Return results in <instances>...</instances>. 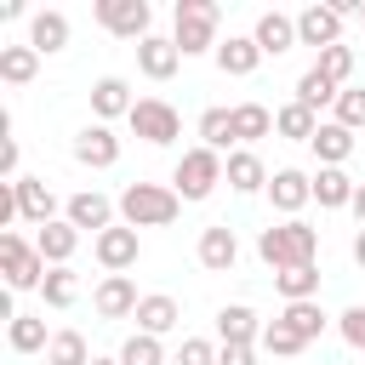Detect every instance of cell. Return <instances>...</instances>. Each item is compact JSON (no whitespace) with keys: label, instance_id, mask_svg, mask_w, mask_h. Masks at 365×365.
<instances>
[{"label":"cell","instance_id":"7","mask_svg":"<svg viewBox=\"0 0 365 365\" xmlns=\"http://www.w3.org/2000/svg\"><path fill=\"white\" fill-rule=\"evenodd\" d=\"M131 137H143V143H154V148H165V143H177L182 137V114L165 103V97H137V108H131Z\"/></svg>","mask_w":365,"mask_h":365},{"label":"cell","instance_id":"38","mask_svg":"<svg viewBox=\"0 0 365 365\" xmlns=\"http://www.w3.org/2000/svg\"><path fill=\"white\" fill-rule=\"evenodd\" d=\"M120 365H165V348H160V336H143V331H131L125 342H120V354H114Z\"/></svg>","mask_w":365,"mask_h":365},{"label":"cell","instance_id":"10","mask_svg":"<svg viewBox=\"0 0 365 365\" xmlns=\"http://www.w3.org/2000/svg\"><path fill=\"white\" fill-rule=\"evenodd\" d=\"M262 314L257 308H245V302H228V308H217V342L222 348H257L262 342Z\"/></svg>","mask_w":365,"mask_h":365},{"label":"cell","instance_id":"34","mask_svg":"<svg viewBox=\"0 0 365 365\" xmlns=\"http://www.w3.org/2000/svg\"><path fill=\"white\" fill-rule=\"evenodd\" d=\"M234 143V108H205L200 114V148H228Z\"/></svg>","mask_w":365,"mask_h":365},{"label":"cell","instance_id":"22","mask_svg":"<svg viewBox=\"0 0 365 365\" xmlns=\"http://www.w3.org/2000/svg\"><path fill=\"white\" fill-rule=\"evenodd\" d=\"M222 182H228L234 194H268V165H262L251 148H234V154H228V171H222Z\"/></svg>","mask_w":365,"mask_h":365},{"label":"cell","instance_id":"41","mask_svg":"<svg viewBox=\"0 0 365 365\" xmlns=\"http://www.w3.org/2000/svg\"><path fill=\"white\" fill-rule=\"evenodd\" d=\"M336 331H342V342H348L354 354H365V302H354V308L336 319Z\"/></svg>","mask_w":365,"mask_h":365},{"label":"cell","instance_id":"13","mask_svg":"<svg viewBox=\"0 0 365 365\" xmlns=\"http://www.w3.org/2000/svg\"><path fill=\"white\" fill-rule=\"evenodd\" d=\"M114 211H120V205H114L108 194H97V188H80V194H74V200L63 205V217H68V222H74L80 234L91 228V240H97L103 228H114Z\"/></svg>","mask_w":365,"mask_h":365},{"label":"cell","instance_id":"47","mask_svg":"<svg viewBox=\"0 0 365 365\" xmlns=\"http://www.w3.org/2000/svg\"><path fill=\"white\" fill-rule=\"evenodd\" d=\"M91 365H120V359H103V354H97V359H91Z\"/></svg>","mask_w":365,"mask_h":365},{"label":"cell","instance_id":"16","mask_svg":"<svg viewBox=\"0 0 365 365\" xmlns=\"http://www.w3.org/2000/svg\"><path fill=\"white\" fill-rule=\"evenodd\" d=\"M11 188H17V217L23 222H34V228L57 222V194L46 188V177H17Z\"/></svg>","mask_w":365,"mask_h":365},{"label":"cell","instance_id":"32","mask_svg":"<svg viewBox=\"0 0 365 365\" xmlns=\"http://www.w3.org/2000/svg\"><path fill=\"white\" fill-rule=\"evenodd\" d=\"M274 131V114L262 108V103H234V143H257V137H268Z\"/></svg>","mask_w":365,"mask_h":365},{"label":"cell","instance_id":"21","mask_svg":"<svg viewBox=\"0 0 365 365\" xmlns=\"http://www.w3.org/2000/svg\"><path fill=\"white\" fill-rule=\"evenodd\" d=\"M211 57H217V68H222V74L245 80V74H257V63H262V46H257L251 34H228V40H222Z\"/></svg>","mask_w":365,"mask_h":365},{"label":"cell","instance_id":"18","mask_svg":"<svg viewBox=\"0 0 365 365\" xmlns=\"http://www.w3.org/2000/svg\"><path fill=\"white\" fill-rule=\"evenodd\" d=\"M131 108H137V97H131V86L120 80V74H103L97 86H91V114L108 125V120H131Z\"/></svg>","mask_w":365,"mask_h":365},{"label":"cell","instance_id":"48","mask_svg":"<svg viewBox=\"0 0 365 365\" xmlns=\"http://www.w3.org/2000/svg\"><path fill=\"white\" fill-rule=\"evenodd\" d=\"M359 23H365V11H359Z\"/></svg>","mask_w":365,"mask_h":365},{"label":"cell","instance_id":"23","mask_svg":"<svg viewBox=\"0 0 365 365\" xmlns=\"http://www.w3.org/2000/svg\"><path fill=\"white\" fill-rule=\"evenodd\" d=\"M354 194H359V182H354L342 165H319V171H314V200H319V211H342V205H354Z\"/></svg>","mask_w":365,"mask_h":365},{"label":"cell","instance_id":"24","mask_svg":"<svg viewBox=\"0 0 365 365\" xmlns=\"http://www.w3.org/2000/svg\"><path fill=\"white\" fill-rule=\"evenodd\" d=\"M177 325H182L177 297L154 291V297H143V302H137V331H143V336H165V331H177Z\"/></svg>","mask_w":365,"mask_h":365},{"label":"cell","instance_id":"25","mask_svg":"<svg viewBox=\"0 0 365 365\" xmlns=\"http://www.w3.org/2000/svg\"><path fill=\"white\" fill-rule=\"evenodd\" d=\"M51 336H57V331H46V314H17V319H6V342H11V354H46Z\"/></svg>","mask_w":365,"mask_h":365},{"label":"cell","instance_id":"42","mask_svg":"<svg viewBox=\"0 0 365 365\" xmlns=\"http://www.w3.org/2000/svg\"><path fill=\"white\" fill-rule=\"evenodd\" d=\"M177 365H217V342H205V336H182Z\"/></svg>","mask_w":365,"mask_h":365},{"label":"cell","instance_id":"2","mask_svg":"<svg viewBox=\"0 0 365 365\" xmlns=\"http://www.w3.org/2000/svg\"><path fill=\"white\" fill-rule=\"evenodd\" d=\"M177 211H182V194L165 182H125V194H120L125 228H165V222H177Z\"/></svg>","mask_w":365,"mask_h":365},{"label":"cell","instance_id":"43","mask_svg":"<svg viewBox=\"0 0 365 365\" xmlns=\"http://www.w3.org/2000/svg\"><path fill=\"white\" fill-rule=\"evenodd\" d=\"M6 222H17V188L11 182H0V228Z\"/></svg>","mask_w":365,"mask_h":365},{"label":"cell","instance_id":"26","mask_svg":"<svg viewBox=\"0 0 365 365\" xmlns=\"http://www.w3.org/2000/svg\"><path fill=\"white\" fill-rule=\"evenodd\" d=\"M29 46L40 51V57H51V51H63L68 46V17L51 6V11H34L29 17Z\"/></svg>","mask_w":365,"mask_h":365},{"label":"cell","instance_id":"46","mask_svg":"<svg viewBox=\"0 0 365 365\" xmlns=\"http://www.w3.org/2000/svg\"><path fill=\"white\" fill-rule=\"evenodd\" d=\"M354 262H359V268H365V228H359V234H354Z\"/></svg>","mask_w":365,"mask_h":365},{"label":"cell","instance_id":"29","mask_svg":"<svg viewBox=\"0 0 365 365\" xmlns=\"http://www.w3.org/2000/svg\"><path fill=\"white\" fill-rule=\"evenodd\" d=\"M279 319H285L302 342H319V336H325V325H331V319H325V308H319V297H314V302H285V308H279Z\"/></svg>","mask_w":365,"mask_h":365},{"label":"cell","instance_id":"17","mask_svg":"<svg viewBox=\"0 0 365 365\" xmlns=\"http://www.w3.org/2000/svg\"><path fill=\"white\" fill-rule=\"evenodd\" d=\"M251 40L262 46V57H285L291 46H302V40H297V17H291V11H262V17H257V29H251Z\"/></svg>","mask_w":365,"mask_h":365},{"label":"cell","instance_id":"1","mask_svg":"<svg viewBox=\"0 0 365 365\" xmlns=\"http://www.w3.org/2000/svg\"><path fill=\"white\" fill-rule=\"evenodd\" d=\"M257 257H262L274 274L302 268V262L319 257V228H308L302 217H291V222H268V228L257 234Z\"/></svg>","mask_w":365,"mask_h":365},{"label":"cell","instance_id":"28","mask_svg":"<svg viewBox=\"0 0 365 365\" xmlns=\"http://www.w3.org/2000/svg\"><path fill=\"white\" fill-rule=\"evenodd\" d=\"M274 131H279V137H291V143H314V131H319V114H314V108H302V103L291 97L285 108H274Z\"/></svg>","mask_w":365,"mask_h":365},{"label":"cell","instance_id":"3","mask_svg":"<svg viewBox=\"0 0 365 365\" xmlns=\"http://www.w3.org/2000/svg\"><path fill=\"white\" fill-rule=\"evenodd\" d=\"M217 23H222L217 0H177V6H171V40H177V51H182V57L217 51V46H222V40H217Z\"/></svg>","mask_w":365,"mask_h":365},{"label":"cell","instance_id":"5","mask_svg":"<svg viewBox=\"0 0 365 365\" xmlns=\"http://www.w3.org/2000/svg\"><path fill=\"white\" fill-rule=\"evenodd\" d=\"M0 274H6V291H40L46 285V274H51V262L23 240V234H0Z\"/></svg>","mask_w":365,"mask_h":365},{"label":"cell","instance_id":"8","mask_svg":"<svg viewBox=\"0 0 365 365\" xmlns=\"http://www.w3.org/2000/svg\"><path fill=\"white\" fill-rule=\"evenodd\" d=\"M342 23H348V17H342L336 6H319V0H314V6L297 11V40L314 46V51H331V46H342Z\"/></svg>","mask_w":365,"mask_h":365},{"label":"cell","instance_id":"31","mask_svg":"<svg viewBox=\"0 0 365 365\" xmlns=\"http://www.w3.org/2000/svg\"><path fill=\"white\" fill-rule=\"evenodd\" d=\"M274 285H279V297H285V302H314V297H319V262L285 268V274H274Z\"/></svg>","mask_w":365,"mask_h":365},{"label":"cell","instance_id":"35","mask_svg":"<svg viewBox=\"0 0 365 365\" xmlns=\"http://www.w3.org/2000/svg\"><path fill=\"white\" fill-rule=\"evenodd\" d=\"M40 297H46V308H74L80 302V274L74 268H51L46 285H40Z\"/></svg>","mask_w":365,"mask_h":365},{"label":"cell","instance_id":"30","mask_svg":"<svg viewBox=\"0 0 365 365\" xmlns=\"http://www.w3.org/2000/svg\"><path fill=\"white\" fill-rule=\"evenodd\" d=\"M40 74V51L34 46H0V80L6 86H29Z\"/></svg>","mask_w":365,"mask_h":365},{"label":"cell","instance_id":"19","mask_svg":"<svg viewBox=\"0 0 365 365\" xmlns=\"http://www.w3.org/2000/svg\"><path fill=\"white\" fill-rule=\"evenodd\" d=\"M34 251L51 262V268H68V257L80 251V228L68 222V217H57V222H46V228H34Z\"/></svg>","mask_w":365,"mask_h":365},{"label":"cell","instance_id":"27","mask_svg":"<svg viewBox=\"0 0 365 365\" xmlns=\"http://www.w3.org/2000/svg\"><path fill=\"white\" fill-rule=\"evenodd\" d=\"M314 154H319V165H342L348 154H354V131L348 125H336V120H319V131H314V143H308Z\"/></svg>","mask_w":365,"mask_h":365},{"label":"cell","instance_id":"15","mask_svg":"<svg viewBox=\"0 0 365 365\" xmlns=\"http://www.w3.org/2000/svg\"><path fill=\"white\" fill-rule=\"evenodd\" d=\"M74 160H80V165H91V171H108V165L120 160V137H114L103 120H91V125L74 137Z\"/></svg>","mask_w":365,"mask_h":365},{"label":"cell","instance_id":"14","mask_svg":"<svg viewBox=\"0 0 365 365\" xmlns=\"http://www.w3.org/2000/svg\"><path fill=\"white\" fill-rule=\"evenodd\" d=\"M194 257H200V268H211V274H228V268L240 262V240H234V228H228V222H211V228H200V245H194Z\"/></svg>","mask_w":365,"mask_h":365},{"label":"cell","instance_id":"12","mask_svg":"<svg viewBox=\"0 0 365 365\" xmlns=\"http://www.w3.org/2000/svg\"><path fill=\"white\" fill-rule=\"evenodd\" d=\"M137 285H131V274H103L97 279V291H91V308L103 314V319H137Z\"/></svg>","mask_w":365,"mask_h":365},{"label":"cell","instance_id":"11","mask_svg":"<svg viewBox=\"0 0 365 365\" xmlns=\"http://www.w3.org/2000/svg\"><path fill=\"white\" fill-rule=\"evenodd\" d=\"M268 200H274V211L291 222V217L314 200V177H308V171H297V165H279V171L268 177Z\"/></svg>","mask_w":365,"mask_h":365},{"label":"cell","instance_id":"20","mask_svg":"<svg viewBox=\"0 0 365 365\" xmlns=\"http://www.w3.org/2000/svg\"><path fill=\"white\" fill-rule=\"evenodd\" d=\"M137 68H143L148 80H171V74L182 68V51H177V40H165V34H148V40H137Z\"/></svg>","mask_w":365,"mask_h":365},{"label":"cell","instance_id":"37","mask_svg":"<svg viewBox=\"0 0 365 365\" xmlns=\"http://www.w3.org/2000/svg\"><path fill=\"white\" fill-rule=\"evenodd\" d=\"M302 348H308V342H302V336H297V331H291L279 314L262 325V354H274V359H291V354H302Z\"/></svg>","mask_w":365,"mask_h":365},{"label":"cell","instance_id":"36","mask_svg":"<svg viewBox=\"0 0 365 365\" xmlns=\"http://www.w3.org/2000/svg\"><path fill=\"white\" fill-rule=\"evenodd\" d=\"M97 354L86 348V336L80 331H57L51 336V348H46V365H91Z\"/></svg>","mask_w":365,"mask_h":365},{"label":"cell","instance_id":"33","mask_svg":"<svg viewBox=\"0 0 365 365\" xmlns=\"http://www.w3.org/2000/svg\"><path fill=\"white\" fill-rule=\"evenodd\" d=\"M336 97H342V86H331V80H325L319 68H308V74L297 80V103H302V108H314V114H319L325 103L336 108Z\"/></svg>","mask_w":365,"mask_h":365},{"label":"cell","instance_id":"40","mask_svg":"<svg viewBox=\"0 0 365 365\" xmlns=\"http://www.w3.org/2000/svg\"><path fill=\"white\" fill-rule=\"evenodd\" d=\"M336 125H348V131L365 125V86H342V97H336Z\"/></svg>","mask_w":365,"mask_h":365},{"label":"cell","instance_id":"9","mask_svg":"<svg viewBox=\"0 0 365 365\" xmlns=\"http://www.w3.org/2000/svg\"><path fill=\"white\" fill-rule=\"evenodd\" d=\"M91 251H97V262H103L108 274H125V268H137V257H143V240H137V228L114 222V228H103V234L91 240Z\"/></svg>","mask_w":365,"mask_h":365},{"label":"cell","instance_id":"39","mask_svg":"<svg viewBox=\"0 0 365 365\" xmlns=\"http://www.w3.org/2000/svg\"><path fill=\"white\" fill-rule=\"evenodd\" d=\"M314 68H319L331 86H348V74H354V46H331V51H319Z\"/></svg>","mask_w":365,"mask_h":365},{"label":"cell","instance_id":"6","mask_svg":"<svg viewBox=\"0 0 365 365\" xmlns=\"http://www.w3.org/2000/svg\"><path fill=\"white\" fill-rule=\"evenodd\" d=\"M91 17H97L114 40H148V34H154V6H148V0H97Z\"/></svg>","mask_w":365,"mask_h":365},{"label":"cell","instance_id":"45","mask_svg":"<svg viewBox=\"0 0 365 365\" xmlns=\"http://www.w3.org/2000/svg\"><path fill=\"white\" fill-rule=\"evenodd\" d=\"M354 217H359V228H365V182H359V194H354V205H348Z\"/></svg>","mask_w":365,"mask_h":365},{"label":"cell","instance_id":"44","mask_svg":"<svg viewBox=\"0 0 365 365\" xmlns=\"http://www.w3.org/2000/svg\"><path fill=\"white\" fill-rule=\"evenodd\" d=\"M217 365H257V348H217Z\"/></svg>","mask_w":365,"mask_h":365},{"label":"cell","instance_id":"4","mask_svg":"<svg viewBox=\"0 0 365 365\" xmlns=\"http://www.w3.org/2000/svg\"><path fill=\"white\" fill-rule=\"evenodd\" d=\"M222 171H228V160H222L217 148H182V160H177V171H171V188H177L182 200H211L217 182H222Z\"/></svg>","mask_w":365,"mask_h":365}]
</instances>
